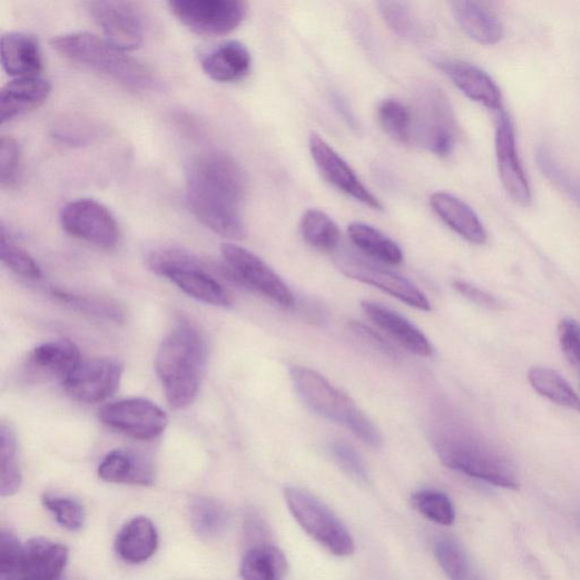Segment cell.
Masks as SVG:
<instances>
[{
	"label": "cell",
	"mask_w": 580,
	"mask_h": 580,
	"mask_svg": "<svg viewBox=\"0 0 580 580\" xmlns=\"http://www.w3.org/2000/svg\"><path fill=\"white\" fill-rule=\"evenodd\" d=\"M533 390L553 404L574 412H580V399L567 380L557 371L548 367H533L529 372Z\"/></svg>",
	"instance_id": "obj_32"
},
{
	"label": "cell",
	"mask_w": 580,
	"mask_h": 580,
	"mask_svg": "<svg viewBox=\"0 0 580 580\" xmlns=\"http://www.w3.org/2000/svg\"><path fill=\"white\" fill-rule=\"evenodd\" d=\"M99 478L108 483L149 486L155 471L149 461L132 450L115 449L98 468Z\"/></svg>",
	"instance_id": "obj_25"
},
{
	"label": "cell",
	"mask_w": 580,
	"mask_h": 580,
	"mask_svg": "<svg viewBox=\"0 0 580 580\" xmlns=\"http://www.w3.org/2000/svg\"><path fill=\"white\" fill-rule=\"evenodd\" d=\"M537 161L542 174L580 210V176L562 165L552 151L542 146L537 151Z\"/></svg>",
	"instance_id": "obj_38"
},
{
	"label": "cell",
	"mask_w": 580,
	"mask_h": 580,
	"mask_svg": "<svg viewBox=\"0 0 580 580\" xmlns=\"http://www.w3.org/2000/svg\"><path fill=\"white\" fill-rule=\"evenodd\" d=\"M247 178L239 164L219 150L205 151L186 168V199L197 219L215 234L240 240L246 235L242 208Z\"/></svg>",
	"instance_id": "obj_1"
},
{
	"label": "cell",
	"mask_w": 580,
	"mask_h": 580,
	"mask_svg": "<svg viewBox=\"0 0 580 580\" xmlns=\"http://www.w3.org/2000/svg\"><path fill=\"white\" fill-rule=\"evenodd\" d=\"M377 118L383 131L402 145L413 139V116L397 99H384L377 107Z\"/></svg>",
	"instance_id": "obj_37"
},
{
	"label": "cell",
	"mask_w": 580,
	"mask_h": 580,
	"mask_svg": "<svg viewBox=\"0 0 580 580\" xmlns=\"http://www.w3.org/2000/svg\"><path fill=\"white\" fill-rule=\"evenodd\" d=\"M348 235L361 252L382 264L397 266L404 260L399 244L370 225L354 223L348 227Z\"/></svg>",
	"instance_id": "obj_30"
},
{
	"label": "cell",
	"mask_w": 580,
	"mask_h": 580,
	"mask_svg": "<svg viewBox=\"0 0 580 580\" xmlns=\"http://www.w3.org/2000/svg\"><path fill=\"white\" fill-rule=\"evenodd\" d=\"M495 154L500 179L509 197L522 207L532 205V188L520 159L511 118L500 112L495 132Z\"/></svg>",
	"instance_id": "obj_16"
},
{
	"label": "cell",
	"mask_w": 580,
	"mask_h": 580,
	"mask_svg": "<svg viewBox=\"0 0 580 580\" xmlns=\"http://www.w3.org/2000/svg\"><path fill=\"white\" fill-rule=\"evenodd\" d=\"M430 205L438 217L468 242L485 244L486 230L475 212L460 198L446 191H435Z\"/></svg>",
	"instance_id": "obj_23"
},
{
	"label": "cell",
	"mask_w": 580,
	"mask_h": 580,
	"mask_svg": "<svg viewBox=\"0 0 580 580\" xmlns=\"http://www.w3.org/2000/svg\"><path fill=\"white\" fill-rule=\"evenodd\" d=\"M416 102V138L432 154L448 157L455 149L459 132L453 107L434 87L424 88Z\"/></svg>",
	"instance_id": "obj_8"
},
{
	"label": "cell",
	"mask_w": 580,
	"mask_h": 580,
	"mask_svg": "<svg viewBox=\"0 0 580 580\" xmlns=\"http://www.w3.org/2000/svg\"><path fill=\"white\" fill-rule=\"evenodd\" d=\"M451 7L463 31L474 41L491 46L502 40L503 26L498 16L484 4L459 0Z\"/></svg>",
	"instance_id": "obj_28"
},
{
	"label": "cell",
	"mask_w": 580,
	"mask_h": 580,
	"mask_svg": "<svg viewBox=\"0 0 580 580\" xmlns=\"http://www.w3.org/2000/svg\"><path fill=\"white\" fill-rule=\"evenodd\" d=\"M309 151L317 169L330 184L362 205L374 210H382L379 199L327 141L317 135H312Z\"/></svg>",
	"instance_id": "obj_17"
},
{
	"label": "cell",
	"mask_w": 580,
	"mask_h": 580,
	"mask_svg": "<svg viewBox=\"0 0 580 580\" xmlns=\"http://www.w3.org/2000/svg\"><path fill=\"white\" fill-rule=\"evenodd\" d=\"M291 379L302 402L316 415L333 421L372 446L382 445V435L353 400L327 377L305 366H293Z\"/></svg>",
	"instance_id": "obj_4"
},
{
	"label": "cell",
	"mask_w": 580,
	"mask_h": 580,
	"mask_svg": "<svg viewBox=\"0 0 580 580\" xmlns=\"http://www.w3.org/2000/svg\"><path fill=\"white\" fill-rule=\"evenodd\" d=\"M58 580H63L62 578L58 579Z\"/></svg>",
	"instance_id": "obj_50"
},
{
	"label": "cell",
	"mask_w": 580,
	"mask_h": 580,
	"mask_svg": "<svg viewBox=\"0 0 580 580\" xmlns=\"http://www.w3.org/2000/svg\"><path fill=\"white\" fill-rule=\"evenodd\" d=\"M222 254L229 275L238 284L281 306L294 305V295L288 285L262 257L233 243L223 244Z\"/></svg>",
	"instance_id": "obj_10"
},
{
	"label": "cell",
	"mask_w": 580,
	"mask_h": 580,
	"mask_svg": "<svg viewBox=\"0 0 580 580\" xmlns=\"http://www.w3.org/2000/svg\"><path fill=\"white\" fill-rule=\"evenodd\" d=\"M377 8L385 24L400 38L409 41L424 38V28L409 3L380 2Z\"/></svg>",
	"instance_id": "obj_39"
},
{
	"label": "cell",
	"mask_w": 580,
	"mask_h": 580,
	"mask_svg": "<svg viewBox=\"0 0 580 580\" xmlns=\"http://www.w3.org/2000/svg\"><path fill=\"white\" fill-rule=\"evenodd\" d=\"M41 500L43 507L62 529L70 532H79L83 529L86 510L78 500L51 493H45Z\"/></svg>",
	"instance_id": "obj_42"
},
{
	"label": "cell",
	"mask_w": 580,
	"mask_h": 580,
	"mask_svg": "<svg viewBox=\"0 0 580 580\" xmlns=\"http://www.w3.org/2000/svg\"><path fill=\"white\" fill-rule=\"evenodd\" d=\"M81 361L80 350L73 342L57 340L37 346L29 356L28 365L37 374L62 383Z\"/></svg>",
	"instance_id": "obj_27"
},
{
	"label": "cell",
	"mask_w": 580,
	"mask_h": 580,
	"mask_svg": "<svg viewBox=\"0 0 580 580\" xmlns=\"http://www.w3.org/2000/svg\"><path fill=\"white\" fill-rule=\"evenodd\" d=\"M52 47L67 59L138 92L158 88L154 72L136 58L112 47L105 39L89 32H73L56 37Z\"/></svg>",
	"instance_id": "obj_3"
},
{
	"label": "cell",
	"mask_w": 580,
	"mask_h": 580,
	"mask_svg": "<svg viewBox=\"0 0 580 580\" xmlns=\"http://www.w3.org/2000/svg\"><path fill=\"white\" fill-rule=\"evenodd\" d=\"M299 229L305 243L317 250L332 252L340 246V227L324 212L307 210L301 219Z\"/></svg>",
	"instance_id": "obj_34"
},
{
	"label": "cell",
	"mask_w": 580,
	"mask_h": 580,
	"mask_svg": "<svg viewBox=\"0 0 580 580\" xmlns=\"http://www.w3.org/2000/svg\"><path fill=\"white\" fill-rule=\"evenodd\" d=\"M350 328L354 336L371 352L390 360H399L400 354L392 345L372 330L358 324V322H352Z\"/></svg>",
	"instance_id": "obj_47"
},
{
	"label": "cell",
	"mask_w": 580,
	"mask_h": 580,
	"mask_svg": "<svg viewBox=\"0 0 580 580\" xmlns=\"http://www.w3.org/2000/svg\"><path fill=\"white\" fill-rule=\"evenodd\" d=\"M149 268L173 283L191 298L217 307H228L230 293L213 276L197 257L179 248H160L148 256Z\"/></svg>",
	"instance_id": "obj_6"
},
{
	"label": "cell",
	"mask_w": 580,
	"mask_h": 580,
	"mask_svg": "<svg viewBox=\"0 0 580 580\" xmlns=\"http://www.w3.org/2000/svg\"><path fill=\"white\" fill-rule=\"evenodd\" d=\"M287 560L281 549L262 543L249 549L240 564L243 580H284Z\"/></svg>",
	"instance_id": "obj_29"
},
{
	"label": "cell",
	"mask_w": 580,
	"mask_h": 580,
	"mask_svg": "<svg viewBox=\"0 0 580 580\" xmlns=\"http://www.w3.org/2000/svg\"><path fill=\"white\" fill-rule=\"evenodd\" d=\"M361 307L368 320L409 352L421 356L433 355V346L411 321L400 313L374 302H362Z\"/></svg>",
	"instance_id": "obj_19"
},
{
	"label": "cell",
	"mask_w": 580,
	"mask_h": 580,
	"mask_svg": "<svg viewBox=\"0 0 580 580\" xmlns=\"http://www.w3.org/2000/svg\"><path fill=\"white\" fill-rule=\"evenodd\" d=\"M440 461L450 470L489 484L518 491L521 488L512 463L485 441L460 431H449L434 439Z\"/></svg>",
	"instance_id": "obj_5"
},
{
	"label": "cell",
	"mask_w": 580,
	"mask_h": 580,
	"mask_svg": "<svg viewBox=\"0 0 580 580\" xmlns=\"http://www.w3.org/2000/svg\"><path fill=\"white\" fill-rule=\"evenodd\" d=\"M121 376L122 366L118 361L98 357L82 360L61 384L72 400L98 404L117 392Z\"/></svg>",
	"instance_id": "obj_14"
},
{
	"label": "cell",
	"mask_w": 580,
	"mask_h": 580,
	"mask_svg": "<svg viewBox=\"0 0 580 580\" xmlns=\"http://www.w3.org/2000/svg\"><path fill=\"white\" fill-rule=\"evenodd\" d=\"M285 500L301 528L318 544L337 557H348L355 543L336 514L307 490L288 486Z\"/></svg>",
	"instance_id": "obj_7"
},
{
	"label": "cell",
	"mask_w": 580,
	"mask_h": 580,
	"mask_svg": "<svg viewBox=\"0 0 580 580\" xmlns=\"http://www.w3.org/2000/svg\"><path fill=\"white\" fill-rule=\"evenodd\" d=\"M454 288L470 302L488 309H502L504 304L492 294L475 287L466 282H454Z\"/></svg>",
	"instance_id": "obj_48"
},
{
	"label": "cell",
	"mask_w": 580,
	"mask_h": 580,
	"mask_svg": "<svg viewBox=\"0 0 580 580\" xmlns=\"http://www.w3.org/2000/svg\"><path fill=\"white\" fill-rule=\"evenodd\" d=\"M0 59L6 72L16 79L37 78L42 70L39 41L26 32H8L2 37Z\"/></svg>",
	"instance_id": "obj_21"
},
{
	"label": "cell",
	"mask_w": 580,
	"mask_h": 580,
	"mask_svg": "<svg viewBox=\"0 0 580 580\" xmlns=\"http://www.w3.org/2000/svg\"><path fill=\"white\" fill-rule=\"evenodd\" d=\"M88 12L112 47L127 52L141 47L145 26L139 12L130 3L97 0L86 4Z\"/></svg>",
	"instance_id": "obj_15"
},
{
	"label": "cell",
	"mask_w": 580,
	"mask_h": 580,
	"mask_svg": "<svg viewBox=\"0 0 580 580\" xmlns=\"http://www.w3.org/2000/svg\"><path fill=\"white\" fill-rule=\"evenodd\" d=\"M335 108L344 121L352 128L353 131H360V122L348 106L347 101L338 94L333 96Z\"/></svg>",
	"instance_id": "obj_49"
},
{
	"label": "cell",
	"mask_w": 580,
	"mask_h": 580,
	"mask_svg": "<svg viewBox=\"0 0 580 580\" xmlns=\"http://www.w3.org/2000/svg\"><path fill=\"white\" fill-rule=\"evenodd\" d=\"M558 335L566 360L580 375V325L578 321L571 317L562 318Z\"/></svg>",
	"instance_id": "obj_46"
},
{
	"label": "cell",
	"mask_w": 580,
	"mask_h": 580,
	"mask_svg": "<svg viewBox=\"0 0 580 580\" xmlns=\"http://www.w3.org/2000/svg\"><path fill=\"white\" fill-rule=\"evenodd\" d=\"M21 166V148L18 141L9 136L0 139V184L4 188L17 185Z\"/></svg>",
	"instance_id": "obj_44"
},
{
	"label": "cell",
	"mask_w": 580,
	"mask_h": 580,
	"mask_svg": "<svg viewBox=\"0 0 580 580\" xmlns=\"http://www.w3.org/2000/svg\"><path fill=\"white\" fill-rule=\"evenodd\" d=\"M24 545L9 530L2 531L0 539V580H20Z\"/></svg>",
	"instance_id": "obj_43"
},
{
	"label": "cell",
	"mask_w": 580,
	"mask_h": 580,
	"mask_svg": "<svg viewBox=\"0 0 580 580\" xmlns=\"http://www.w3.org/2000/svg\"><path fill=\"white\" fill-rule=\"evenodd\" d=\"M201 67L212 80L235 83L248 76L252 57L244 43L229 40L206 52L201 58Z\"/></svg>",
	"instance_id": "obj_22"
},
{
	"label": "cell",
	"mask_w": 580,
	"mask_h": 580,
	"mask_svg": "<svg viewBox=\"0 0 580 580\" xmlns=\"http://www.w3.org/2000/svg\"><path fill=\"white\" fill-rule=\"evenodd\" d=\"M52 295L62 305L85 315L117 325L125 321V311L114 301L58 289L53 291Z\"/></svg>",
	"instance_id": "obj_35"
},
{
	"label": "cell",
	"mask_w": 580,
	"mask_h": 580,
	"mask_svg": "<svg viewBox=\"0 0 580 580\" xmlns=\"http://www.w3.org/2000/svg\"><path fill=\"white\" fill-rule=\"evenodd\" d=\"M100 421L108 427L137 440H153L165 432L168 416L146 399L122 400L104 406Z\"/></svg>",
	"instance_id": "obj_13"
},
{
	"label": "cell",
	"mask_w": 580,
	"mask_h": 580,
	"mask_svg": "<svg viewBox=\"0 0 580 580\" xmlns=\"http://www.w3.org/2000/svg\"><path fill=\"white\" fill-rule=\"evenodd\" d=\"M51 90L50 82L40 77L11 81L0 91V122L4 125L40 107Z\"/></svg>",
	"instance_id": "obj_24"
},
{
	"label": "cell",
	"mask_w": 580,
	"mask_h": 580,
	"mask_svg": "<svg viewBox=\"0 0 580 580\" xmlns=\"http://www.w3.org/2000/svg\"><path fill=\"white\" fill-rule=\"evenodd\" d=\"M335 263L348 278L374 286L417 309H431L429 299L413 283L364 259L351 249L340 250L335 256Z\"/></svg>",
	"instance_id": "obj_11"
},
{
	"label": "cell",
	"mask_w": 580,
	"mask_h": 580,
	"mask_svg": "<svg viewBox=\"0 0 580 580\" xmlns=\"http://www.w3.org/2000/svg\"><path fill=\"white\" fill-rule=\"evenodd\" d=\"M70 560L67 545L43 538L24 544L20 580H58Z\"/></svg>",
	"instance_id": "obj_20"
},
{
	"label": "cell",
	"mask_w": 580,
	"mask_h": 580,
	"mask_svg": "<svg viewBox=\"0 0 580 580\" xmlns=\"http://www.w3.org/2000/svg\"><path fill=\"white\" fill-rule=\"evenodd\" d=\"M159 547V534L156 525L148 518L139 515L126 523L119 531L115 549L119 558L132 564L150 560Z\"/></svg>",
	"instance_id": "obj_26"
},
{
	"label": "cell",
	"mask_w": 580,
	"mask_h": 580,
	"mask_svg": "<svg viewBox=\"0 0 580 580\" xmlns=\"http://www.w3.org/2000/svg\"><path fill=\"white\" fill-rule=\"evenodd\" d=\"M0 257L17 275L27 279H40L42 272L33 257L12 237L4 223L0 225Z\"/></svg>",
	"instance_id": "obj_40"
},
{
	"label": "cell",
	"mask_w": 580,
	"mask_h": 580,
	"mask_svg": "<svg viewBox=\"0 0 580 580\" xmlns=\"http://www.w3.org/2000/svg\"><path fill=\"white\" fill-rule=\"evenodd\" d=\"M168 6L185 27L208 37L232 33L248 11L247 3L242 0H171Z\"/></svg>",
	"instance_id": "obj_9"
},
{
	"label": "cell",
	"mask_w": 580,
	"mask_h": 580,
	"mask_svg": "<svg viewBox=\"0 0 580 580\" xmlns=\"http://www.w3.org/2000/svg\"><path fill=\"white\" fill-rule=\"evenodd\" d=\"M59 222L71 236L98 247L110 249L119 242L115 217L96 200L79 199L67 204L60 209Z\"/></svg>",
	"instance_id": "obj_12"
},
{
	"label": "cell",
	"mask_w": 580,
	"mask_h": 580,
	"mask_svg": "<svg viewBox=\"0 0 580 580\" xmlns=\"http://www.w3.org/2000/svg\"><path fill=\"white\" fill-rule=\"evenodd\" d=\"M188 511L191 528L201 538H217L228 527L229 512L223 503L215 499L206 497L191 499Z\"/></svg>",
	"instance_id": "obj_31"
},
{
	"label": "cell",
	"mask_w": 580,
	"mask_h": 580,
	"mask_svg": "<svg viewBox=\"0 0 580 580\" xmlns=\"http://www.w3.org/2000/svg\"><path fill=\"white\" fill-rule=\"evenodd\" d=\"M435 66L471 100L502 110V95L492 78L473 63L459 59H439Z\"/></svg>",
	"instance_id": "obj_18"
},
{
	"label": "cell",
	"mask_w": 580,
	"mask_h": 580,
	"mask_svg": "<svg viewBox=\"0 0 580 580\" xmlns=\"http://www.w3.org/2000/svg\"><path fill=\"white\" fill-rule=\"evenodd\" d=\"M412 501L425 519L443 527L454 524L455 508L446 494L435 490H421L413 494Z\"/></svg>",
	"instance_id": "obj_41"
},
{
	"label": "cell",
	"mask_w": 580,
	"mask_h": 580,
	"mask_svg": "<svg viewBox=\"0 0 580 580\" xmlns=\"http://www.w3.org/2000/svg\"><path fill=\"white\" fill-rule=\"evenodd\" d=\"M434 554L450 580H481L458 540L448 537L439 539L435 542Z\"/></svg>",
	"instance_id": "obj_36"
},
{
	"label": "cell",
	"mask_w": 580,
	"mask_h": 580,
	"mask_svg": "<svg viewBox=\"0 0 580 580\" xmlns=\"http://www.w3.org/2000/svg\"><path fill=\"white\" fill-rule=\"evenodd\" d=\"M206 361L204 335L188 320H179L160 344L155 362L167 402L174 410H185L196 402Z\"/></svg>",
	"instance_id": "obj_2"
},
{
	"label": "cell",
	"mask_w": 580,
	"mask_h": 580,
	"mask_svg": "<svg viewBox=\"0 0 580 580\" xmlns=\"http://www.w3.org/2000/svg\"><path fill=\"white\" fill-rule=\"evenodd\" d=\"M21 485L17 434L11 425L3 422L0 426V493L3 498L12 497Z\"/></svg>",
	"instance_id": "obj_33"
},
{
	"label": "cell",
	"mask_w": 580,
	"mask_h": 580,
	"mask_svg": "<svg viewBox=\"0 0 580 580\" xmlns=\"http://www.w3.org/2000/svg\"><path fill=\"white\" fill-rule=\"evenodd\" d=\"M331 453L341 466L352 479L358 482H366L368 474L366 466L353 445L344 440H336L331 443Z\"/></svg>",
	"instance_id": "obj_45"
}]
</instances>
